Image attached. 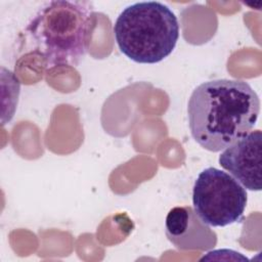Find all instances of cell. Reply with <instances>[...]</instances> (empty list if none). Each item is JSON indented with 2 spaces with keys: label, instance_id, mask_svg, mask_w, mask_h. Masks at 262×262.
Segmentation results:
<instances>
[{
  "label": "cell",
  "instance_id": "obj_3",
  "mask_svg": "<svg viewBox=\"0 0 262 262\" xmlns=\"http://www.w3.org/2000/svg\"><path fill=\"white\" fill-rule=\"evenodd\" d=\"M120 50L138 63H157L169 56L179 39L175 13L159 1H141L124 8L114 25Z\"/></svg>",
  "mask_w": 262,
  "mask_h": 262
},
{
  "label": "cell",
  "instance_id": "obj_2",
  "mask_svg": "<svg viewBox=\"0 0 262 262\" xmlns=\"http://www.w3.org/2000/svg\"><path fill=\"white\" fill-rule=\"evenodd\" d=\"M94 26L92 2L54 0L39 9L26 33L48 68L77 67L88 51Z\"/></svg>",
  "mask_w": 262,
  "mask_h": 262
},
{
  "label": "cell",
  "instance_id": "obj_1",
  "mask_svg": "<svg viewBox=\"0 0 262 262\" xmlns=\"http://www.w3.org/2000/svg\"><path fill=\"white\" fill-rule=\"evenodd\" d=\"M259 113V96L243 80L206 81L192 91L187 103L192 138L213 152L225 149L248 134Z\"/></svg>",
  "mask_w": 262,
  "mask_h": 262
},
{
  "label": "cell",
  "instance_id": "obj_6",
  "mask_svg": "<svg viewBox=\"0 0 262 262\" xmlns=\"http://www.w3.org/2000/svg\"><path fill=\"white\" fill-rule=\"evenodd\" d=\"M168 239L179 250L207 251L217 244V234L189 207L172 208L165 221Z\"/></svg>",
  "mask_w": 262,
  "mask_h": 262
},
{
  "label": "cell",
  "instance_id": "obj_5",
  "mask_svg": "<svg viewBox=\"0 0 262 262\" xmlns=\"http://www.w3.org/2000/svg\"><path fill=\"white\" fill-rule=\"evenodd\" d=\"M220 166L228 171L247 189L262 188V133L251 131L219 156Z\"/></svg>",
  "mask_w": 262,
  "mask_h": 262
},
{
  "label": "cell",
  "instance_id": "obj_4",
  "mask_svg": "<svg viewBox=\"0 0 262 262\" xmlns=\"http://www.w3.org/2000/svg\"><path fill=\"white\" fill-rule=\"evenodd\" d=\"M247 202V190L241 183L215 167L203 170L194 181L193 210L207 225L224 227L241 222Z\"/></svg>",
  "mask_w": 262,
  "mask_h": 262
}]
</instances>
